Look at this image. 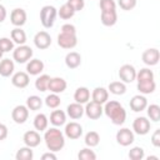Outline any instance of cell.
I'll use <instances>...</instances> for the list:
<instances>
[{
    "label": "cell",
    "mask_w": 160,
    "mask_h": 160,
    "mask_svg": "<svg viewBox=\"0 0 160 160\" xmlns=\"http://www.w3.org/2000/svg\"><path fill=\"white\" fill-rule=\"evenodd\" d=\"M105 115L111 120L114 125H122L126 120V111L122 108V105L119 101L115 100H108L105 102V106L102 108Z\"/></svg>",
    "instance_id": "cell-1"
},
{
    "label": "cell",
    "mask_w": 160,
    "mask_h": 160,
    "mask_svg": "<svg viewBox=\"0 0 160 160\" xmlns=\"http://www.w3.org/2000/svg\"><path fill=\"white\" fill-rule=\"evenodd\" d=\"M44 141L49 151H52V152L60 151L65 146V136L61 132V130H59L56 126L45 130Z\"/></svg>",
    "instance_id": "cell-2"
},
{
    "label": "cell",
    "mask_w": 160,
    "mask_h": 160,
    "mask_svg": "<svg viewBox=\"0 0 160 160\" xmlns=\"http://www.w3.org/2000/svg\"><path fill=\"white\" fill-rule=\"evenodd\" d=\"M78 44L76 38V28L72 24H64L61 26V31L58 35V45L62 49H74Z\"/></svg>",
    "instance_id": "cell-3"
},
{
    "label": "cell",
    "mask_w": 160,
    "mask_h": 160,
    "mask_svg": "<svg viewBox=\"0 0 160 160\" xmlns=\"http://www.w3.org/2000/svg\"><path fill=\"white\" fill-rule=\"evenodd\" d=\"M56 16H58V10L52 5H45L40 10V21L45 29L52 28Z\"/></svg>",
    "instance_id": "cell-4"
},
{
    "label": "cell",
    "mask_w": 160,
    "mask_h": 160,
    "mask_svg": "<svg viewBox=\"0 0 160 160\" xmlns=\"http://www.w3.org/2000/svg\"><path fill=\"white\" fill-rule=\"evenodd\" d=\"M32 49L28 45H19L16 49L12 50V59L19 62V64H24V62H28L31 56H32Z\"/></svg>",
    "instance_id": "cell-5"
},
{
    "label": "cell",
    "mask_w": 160,
    "mask_h": 160,
    "mask_svg": "<svg viewBox=\"0 0 160 160\" xmlns=\"http://www.w3.org/2000/svg\"><path fill=\"white\" fill-rule=\"evenodd\" d=\"M119 78L125 84L132 82L136 79V70H135V68L132 65H130V64H124L119 69Z\"/></svg>",
    "instance_id": "cell-6"
},
{
    "label": "cell",
    "mask_w": 160,
    "mask_h": 160,
    "mask_svg": "<svg viewBox=\"0 0 160 160\" xmlns=\"http://www.w3.org/2000/svg\"><path fill=\"white\" fill-rule=\"evenodd\" d=\"M84 112L86 114V116L91 120H98L100 119V116L102 115L104 112V109H102V105L101 104H98L95 101H88L86 102V106L84 108Z\"/></svg>",
    "instance_id": "cell-7"
},
{
    "label": "cell",
    "mask_w": 160,
    "mask_h": 160,
    "mask_svg": "<svg viewBox=\"0 0 160 160\" xmlns=\"http://www.w3.org/2000/svg\"><path fill=\"white\" fill-rule=\"evenodd\" d=\"M150 126L151 124L145 116H139L132 122V130L138 135H146L150 131Z\"/></svg>",
    "instance_id": "cell-8"
},
{
    "label": "cell",
    "mask_w": 160,
    "mask_h": 160,
    "mask_svg": "<svg viewBox=\"0 0 160 160\" xmlns=\"http://www.w3.org/2000/svg\"><path fill=\"white\" fill-rule=\"evenodd\" d=\"M134 140H135L134 131H131L128 128H122L116 132V141L121 146H129L134 142Z\"/></svg>",
    "instance_id": "cell-9"
},
{
    "label": "cell",
    "mask_w": 160,
    "mask_h": 160,
    "mask_svg": "<svg viewBox=\"0 0 160 160\" xmlns=\"http://www.w3.org/2000/svg\"><path fill=\"white\" fill-rule=\"evenodd\" d=\"M29 118V109L26 105H16L11 111V119L16 124H24Z\"/></svg>",
    "instance_id": "cell-10"
},
{
    "label": "cell",
    "mask_w": 160,
    "mask_h": 160,
    "mask_svg": "<svg viewBox=\"0 0 160 160\" xmlns=\"http://www.w3.org/2000/svg\"><path fill=\"white\" fill-rule=\"evenodd\" d=\"M64 134L66 138H69L71 140H76L82 135V126L76 121H71L65 125Z\"/></svg>",
    "instance_id": "cell-11"
},
{
    "label": "cell",
    "mask_w": 160,
    "mask_h": 160,
    "mask_svg": "<svg viewBox=\"0 0 160 160\" xmlns=\"http://www.w3.org/2000/svg\"><path fill=\"white\" fill-rule=\"evenodd\" d=\"M141 59H142V62L148 66H154L159 62V59H160V54H159V50L155 49V48H151V49H146L142 55H141Z\"/></svg>",
    "instance_id": "cell-12"
},
{
    "label": "cell",
    "mask_w": 160,
    "mask_h": 160,
    "mask_svg": "<svg viewBox=\"0 0 160 160\" xmlns=\"http://www.w3.org/2000/svg\"><path fill=\"white\" fill-rule=\"evenodd\" d=\"M34 44L38 49L45 50L51 45V36L46 31H39L34 36Z\"/></svg>",
    "instance_id": "cell-13"
},
{
    "label": "cell",
    "mask_w": 160,
    "mask_h": 160,
    "mask_svg": "<svg viewBox=\"0 0 160 160\" xmlns=\"http://www.w3.org/2000/svg\"><path fill=\"white\" fill-rule=\"evenodd\" d=\"M26 18H28L26 16V11L24 9H21V8L14 9L11 11V14H10V21L16 28H21L26 22Z\"/></svg>",
    "instance_id": "cell-14"
},
{
    "label": "cell",
    "mask_w": 160,
    "mask_h": 160,
    "mask_svg": "<svg viewBox=\"0 0 160 160\" xmlns=\"http://www.w3.org/2000/svg\"><path fill=\"white\" fill-rule=\"evenodd\" d=\"M22 141H24V144L26 146L32 149V148L39 146V144L41 142V136H40V134L36 130H29V131H26L24 134Z\"/></svg>",
    "instance_id": "cell-15"
},
{
    "label": "cell",
    "mask_w": 160,
    "mask_h": 160,
    "mask_svg": "<svg viewBox=\"0 0 160 160\" xmlns=\"http://www.w3.org/2000/svg\"><path fill=\"white\" fill-rule=\"evenodd\" d=\"M29 82H30V78H29V74L25 71H18L11 76V84L15 88L24 89L29 85Z\"/></svg>",
    "instance_id": "cell-16"
},
{
    "label": "cell",
    "mask_w": 160,
    "mask_h": 160,
    "mask_svg": "<svg viewBox=\"0 0 160 160\" xmlns=\"http://www.w3.org/2000/svg\"><path fill=\"white\" fill-rule=\"evenodd\" d=\"M66 81L62 78H51L48 85V90L54 94H61L66 90Z\"/></svg>",
    "instance_id": "cell-17"
},
{
    "label": "cell",
    "mask_w": 160,
    "mask_h": 160,
    "mask_svg": "<svg viewBox=\"0 0 160 160\" xmlns=\"http://www.w3.org/2000/svg\"><path fill=\"white\" fill-rule=\"evenodd\" d=\"M129 105H130V109H131L132 111L140 112V111H142V110L146 109V106H148V100H146V98H145L144 95H135V96L131 98Z\"/></svg>",
    "instance_id": "cell-18"
},
{
    "label": "cell",
    "mask_w": 160,
    "mask_h": 160,
    "mask_svg": "<svg viewBox=\"0 0 160 160\" xmlns=\"http://www.w3.org/2000/svg\"><path fill=\"white\" fill-rule=\"evenodd\" d=\"M44 70V62L39 59H31L29 60V62L26 64V72L29 75H40Z\"/></svg>",
    "instance_id": "cell-19"
},
{
    "label": "cell",
    "mask_w": 160,
    "mask_h": 160,
    "mask_svg": "<svg viewBox=\"0 0 160 160\" xmlns=\"http://www.w3.org/2000/svg\"><path fill=\"white\" fill-rule=\"evenodd\" d=\"M91 99L92 101L98 102V104H105L108 100H109V91L108 89L105 88H101V86H98L92 90V94H91Z\"/></svg>",
    "instance_id": "cell-20"
},
{
    "label": "cell",
    "mask_w": 160,
    "mask_h": 160,
    "mask_svg": "<svg viewBox=\"0 0 160 160\" xmlns=\"http://www.w3.org/2000/svg\"><path fill=\"white\" fill-rule=\"evenodd\" d=\"M66 114L70 119L72 120H78L80 119L82 115H84V108H82V104H79V102H72V104H69L68 108H66Z\"/></svg>",
    "instance_id": "cell-21"
},
{
    "label": "cell",
    "mask_w": 160,
    "mask_h": 160,
    "mask_svg": "<svg viewBox=\"0 0 160 160\" xmlns=\"http://www.w3.org/2000/svg\"><path fill=\"white\" fill-rule=\"evenodd\" d=\"M81 64V55L76 51H70L65 56V65L69 69H76Z\"/></svg>",
    "instance_id": "cell-22"
},
{
    "label": "cell",
    "mask_w": 160,
    "mask_h": 160,
    "mask_svg": "<svg viewBox=\"0 0 160 160\" xmlns=\"http://www.w3.org/2000/svg\"><path fill=\"white\" fill-rule=\"evenodd\" d=\"M100 20L101 24L105 26H114L118 21V14L116 10H111V11H101L100 15Z\"/></svg>",
    "instance_id": "cell-23"
},
{
    "label": "cell",
    "mask_w": 160,
    "mask_h": 160,
    "mask_svg": "<svg viewBox=\"0 0 160 160\" xmlns=\"http://www.w3.org/2000/svg\"><path fill=\"white\" fill-rule=\"evenodd\" d=\"M74 100L79 104H86L90 100V90L85 86H80L74 92Z\"/></svg>",
    "instance_id": "cell-24"
},
{
    "label": "cell",
    "mask_w": 160,
    "mask_h": 160,
    "mask_svg": "<svg viewBox=\"0 0 160 160\" xmlns=\"http://www.w3.org/2000/svg\"><path fill=\"white\" fill-rule=\"evenodd\" d=\"M15 70V64L12 60L10 59H2L0 60V75L4 78H9L10 75H12Z\"/></svg>",
    "instance_id": "cell-25"
},
{
    "label": "cell",
    "mask_w": 160,
    "mask_h": 160,
    "mask_svg": "<svg viewBox=\"0 0 160 160\" xmlns=\"http://www.w3.org/2000/svg\"><path fill=\"white\" fill-rule=\"evenodd\" d=\"M156 89V84L155 80H142V81H138V90L140 91V94L142 95H148V94H152Z\"/></svg>",
    "instance_id": "cell-26"
},
{
    "label": "cell",
    "mask_w": 160,
    "mask_h": 160,
    "mask_svg": "<svg viewBox=\"0 0 160 160\" xmlns=\"http://www.w3.org/2000/svg\"><path fill=\"white\" fill-rule=\"evenodd\" d=\"M50 122L54 126H61L66 122V114L62 110H54L50 114Z\"/></svg>",
    "instance_id": "cell-27"
},
{
    "label": "cell",
    "mask_w": 160,
    "mask_h": 160,
    "mask_svg": "<svg viewBox=\"0 0 160 160\" xmlns=\"http://www.w3.org/2000/svg\"><path fill=\"white\" fill-rule=\"evenodd\" d=\"M48 124H49V119L42 112L38 114L34 118V128L36 129V131H45L48 129Z\"/></svg>",
    "instance_id": "cell-28"
},
{
    "label": "cell",
    "mask_w": 160,
    "mask_h": 160,
    "mask_svg": "<svg viewBox=\"0 0 160 160\" xmlns=\"http://www.w3.org/2000/svg\"><path fill=\"white\" fill-rule=\"evenodd\" d=\"M11 40L18 45H24L26 42V34L21 28H15L11 30Z\"/></svg>",
    "instance_id": "cell-29"
},
{
    "label": "cell",
    "mask_w": 160,
    "mask_h": 160,
    "mask_svg": "<svg viewBox=\"0 0 160 160\" xmlns=\"http://www.w3.org/2000/svg\"><path fill=\"white\" fill-rule=\"evenodd\" d=\"M108 91L114 95H124L126 92V85L122 81H112L108 86Z\"/></svg>",
    "instance_id": "cell-30"
},
{
    "label": "cell",
    "mask_w": 160,
    "mask_h": 160,
    "mask_svg": "<svg viewBox=\"0 0 160 160\" xmlns=\"http://www.w3.org/2000/svg\"><path fill=\"white\" fill-rule=\"evenodd\" d=\"M26 106L31 111H38L42 106V99H40V96L38 95H31L26 99Z\"/></svg>",
    "instance_id": "cell-31"
},
{
    "label": "cell",
    "mask_w": 160,
    "mask_h": 160,
    "mask_svg": "<svg viewBox=\"0 0 160 160\" xmlns=\"http://www.w3.org/2000/svg\"><path fill=\"white\" fill-rule=\"evenodd\" d=\"M85 145L89 146V148H95L99 145L100 142V135L96 132V131H89L86 135H85Z\"/></svg>",
    "instance_id": "cell-32"
},
{
    "label": "cell",
    "mask_w": 160,
    "mask_h": 160,
    "mask_svg": "<svg viewBox=\"0 0 160 160\" xmlns=\"http://www.w3.org/2000/svg\"><path fill=\"white\" fill-rule=\"evenodd\" d=\"M32 158H34V151L31 150V148L26 145L24 148H20L15 155L16 160H32Z\"/></svg>",
    "instance_id": "cell-33"
},
{
    "label": "cell",
    "mask_w": 160,
    "mask_h": 160,
    "mask_svg": "<svg viewBox=\"0 0 160 160\" xmlns=\"http://www.w3.org/2000/svg\"><path fill=\"white\" fill-rule=\"evenodd\" d=\"M50 79H51V78H50L49 75H46V74L40 75V76L35 80V88H36V90H39V91H41V92L46 91Z\"/></svg>",
    "instance_id": "cell-34"
},
{
    "label": "cell",
    "mask_w": 160,
    "mask_h": 160,
    "mask_svg": "<svg viewBox=\"0 0 160 160\" xmlns=\"http://www.w3.org/2000/svg\"><path fill=\"white\" fill-rule=\"evenodd\" d=\"M58 15H59L60 19H62V20H69V19H71V18L75 15V11L65 2V4L61 5L60 9L58 10Z\"/></svg>",
    "instance_id": "cell-35"
},
{
    "label": "cell",
    "mask_w": 160,
    "mask_h": 160,
    "mask_svg": "<svg viewBox=\"0 0 160 160\" xmlns=\"http://www.w3.org/2000/svg\"><path fill=\"white\" fill-rule=\"evenodd\" d=\"M148 109V116L150 118V120H152L154 122H158L160 120V106L156 104H151L146 106Z\"/></svg>",
    "instance_id": "cell-36"
},
{
    "label": "cell",
    "mask_w": 160,
    "mask_h": 160,
    "mask_svg": "<svg viewBox=\"0 0 160 160\" xmlns=\"http://www.w3.org/2000/svg\"><path fill=\"white\" fill-rule=\"evenodd\" d=\"M60 104H61V99H60V96L58 94L51 92L50 95H48L45 98V105L48 108H50V109H56Z\"/></svg>",
    "instance_id": "cell-37"
},
{
    "label": "cell",
    "mask_w": 160,
    "mask_h": 160,
    "mask_svg": "<svg viewBox=\"0 0 160 160\" xmlns=\"http://www.w3.org/2000/svg\"><path fill=\"white\" fill-rule=\"evenodd\" d=\"M78 159L79 160H95L96 159V154L91 150V148H84L79 151L78 154Z\"/></svg>",
    "instance_id": "cell-38"
},
{
    "label": "cell",
    "mask_w": 160,
    "mask_h": 160,
    "mask_svg": "<svg viewBox=\"0 0 160 160\" xmlns=\"http://www.w3.org/2000/svg\"><path fill=\"white\" fill-rule=\"evenodd\" d=\"M129 159L131 160H142L145 158V152H144V149L140 148V146H134L132 149H130L129 154H128Z\"/></svg>",
    "instance_id": "cell-39"
},
{
    "label": "cell",
    "mask_w": 160,
    "mask_h": 160,
    "mask_svg": "<svg viewBox=\"0 0 160 160\" xmlns=\"http://www.w3.org/2000/svg\"><path fill=\"white\" fill-rule=\"evenodd\" d=\"M136 80H138V81H142V80H154V72H152V70H150V69H148V68L140 69V71L136 72Z\"/></svg>",
    "instance_id": "cell-40"
},
{
    "label": "cell",
    "mask_w": 160,
    "mask_h": 160,
    "mask_svg": "<svg viewBox=\"0 0 160 160\" xmlns=\"http://www.w3.org/2000/svg\"><path fill=\"white\" fill-rule=\"evenodd\" d=\"M14 50V41L10 38H1L0 39V51L4 52H9Z\"/></svg>",
    "instance_id": "cell-41"
},
{
    "label": "cell",
    "mask_w": 160,
    "mask_h": 160,
    "mask_svg": "<svg viewBox=\"0 0 160 160\" xmlns=\"http://www.w3.org/2000/svg\"><path fill=\"white\" fill-rule=\"evenodd\" d=\"M100 9L101 11L116 10V2L114 0H100Z\"/></svg>",
    "instance_id": "cell-42"
},
{
    "label": "cell",
    "mask_w": 160,
    "mask_h": 160,
    "mask_svg": "<svg viewBox=\"0 0 160 160\" xmlns=\"http://www.w3.org/2000/svg\"><path fill=\"white\" fill-rule=\"evenodd\" d=\"M136 0H119L118 1V4H119V6L122 9V10H125V11H130V10H132L135 6H136Z\"/></svg>",
    "instance_id": "cell-43"
},
{
    "label": "cell",
    "mask_w": 160,
    "mask_h": 160,
    "mask_svg": "<svg viewBox=\"0 0 160 160\" xmlns=\"http://www.w3.org/2000/svg\"><path fill=\"white\" fill-rule=\"evenodd\" d=\"M66 4H68L75 12L82 10L84 6H85V1H84V0H68Z\"/></svg>",
    "instance_id": "cell-44"
},
{
    "label": "cell",
    "mask_w": 160,
    "mask_h": 160,
    "mask_svg": "<svg viewBox=\"0 0 160 160\" xmlns=\"http://www.w3.org/2000/svg\"><path fill=\"white\" fill-rule=\"evenodd\" d=\"M151 144L155 148H159L160 146V129H156L154 131V134L151 135Z\"/></svg>",
    "instance_id": "cell-45"
},
{
    "label": "cell",
    "mask_w": 160,
    "mask_h": 160,
    "mask_svg": "<svg viewBox=\"0 0 160 160\" xmlns=\"http://www.w3.org/2000/svg\"><path fill=\"white\" fill-rule=\"evenodd\" d=\"M8 134H9L8 126H6L5 124H1V122H0V141L5 140V139L8 138Z\"/></svg>",
    "instance_id": "cell-46"
},
{
    "label": "cell",
    "mask_w": 160,
    "mask_h": 160,
    "mask_svg": "<svg viewBox=\"0 0 160 160\" xmlns=\"http://www.w3.org/2000/svg\"><path fill=\"white\" fill-rule=\"evenodd\" d=\"M41 159L42 160H56V155L52 152V151H49V152H45L41 155Z\"/></svg>",
    "instance_id": "cell-47"
},
{
    "label": "cell",
    "mask_w": 160,
    "mask_h": 160,
    "mask_svg": "<svg viewBox=\"0 0 160 160\" xmlns=\"http://www.w3.org/2000/svg\"><path fill=\"white\" fill-rule=\"evenodd\" d=\"M6 15H8V12H6L5 6L0 4V22H2V21L6 19Z\"/></svg>",
    "instance_id": "cell-48"
},
{
    "label": "cell",
    "mask_w": 160,
    "mask_h": 160,
    "mask_svg": "<svg viewBox=\"0 0 160 160\" xmlns=\"http://www.w3.org/2000/svg\"><path fill=\"white\" fill-rule=\"evenodd\" d=\"M1 58H2V52L0 51V60H1Z\"/></svg>",
    "instance_id": "cell-49"
}]
</instances>
